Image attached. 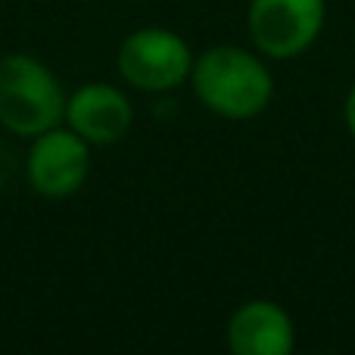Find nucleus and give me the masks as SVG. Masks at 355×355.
<instances>
[{"instance_id":"obj_1","label":"nucleus","mask_w":355,"mask_h":355,"mask_svg":"<svg viewBox=\"0 0 355 355\" xmlns=\"http://www.w3.org/2000/svg\"><path fill=\"white\" fill-rule=\"evenodd\" d=\"M187 85L212 116L231 122L256 119L275 97V78L262 53L237 44H215L193 56Z\"/></svg>"},{"instance_id":"obj_6","label":"nucleus","mask_w":355,"mask_h":355,"mask_svg":"<svg viewBox=\"0 0 355 355\" xmlns=\"http://www.w3.org/2000/svg\"><path fill=\"white\" fill-rule=\"evenodd\" d=\"M62 125H69L91 147H110L128 137L135 125V106L122 87L110 81H87L78 91L66 94Z\"/></svg>"},{"instance_id":"obj_7","label":"nucleus","mask_w":355,"mask_h":355,"mask_svg":"<svg viewBox=\"0 0 355 355\" xmlns=\"http://www.w3.org/2000/svg\"><path fill=\"white\" fill-rule=\"evenodd\" d=\"M225 340L234 355H290L296 346V327L281 302L246 300L227 318Z\"/></svg>"},{"instance_id":"obj_5","label":"nucleus","mask_w":355,"mask_h":355,"mask_svg":"<svg viewBox=\"0 0 355 355\" xmlns=\"http://www.w3.org/2000/svg\"><path fill=\"white\" fill-rule=\"evenodd\" d=\"M87 175H91V144L75 135L69 125H53L31 137L25 178L37 196L69 200L85 187Z\"/></svg>"},{"instance_id":"obj_9","label":"nucleus","mask_w":355,"mask_h":355,"mask_svg":"<svg viewBox=\"0 0 355 355\" xmlns=\"http://www.w3.org/2000/svg\"><path fill=\"white\" fill-rule=\"evenodd\" d=\"M0 184H3V162H0Z\"/></svg>"},{"instance_id":"obj_2","label":"nucleus","mask_w":355,"mask_h":355,"mask_svg":"<svg viewBox=\"0 0 355 355\" xmlns=\"http://www.w3.org/2000/svg\"><path fill=\"white\" fill-rule=\"evenodd\" d=\"M66 91L47 62L31 53L0 56V125L16 137H37L62 125Z\"/></svg>"},{"instance_id":"obj_3","label":"nucleus","mask_w":355,"mask_h":355,"mask_svg":"<svg viewBox=\"0 0 355 355\" xmlns=\"http://www.w3.org/2000/svg\"><path fill=\"white\" fill-rule=\"evenodd\" d=\"M122 81L144 94H168L187 85L193 69V50L178 31L162 25H144L131 31L116 53Z\"/></svg>"},{"instance_id":"obj_8","label":"nucleus","mask_w":355,"mask_h":355,"mask_svg":"<svg viewBox=\"0 0 355 355\" xmlns=\"http://www.w3.org/2000/svg\"><path fill=\"white\" fill-rule=\"evenodd\" d=\"M343 122H346V131L355 137V81L346 94V103H343Z\"/></svg>"},{"instance_id":"obj_4","label":"nucleus","mask_w":355,"mask_h":355,"mask_svg":"<svg viewBox=\"0 0 355 355\" xmlns=\"http://www.w3.org/2000/svg\"><path fill=\"white\" fill-rule=\"evenodd\" d=\"M327 22L324 0H250L246 31L252 50L268 60H296L302 56Z\"/></svg>"}]
</instances>
